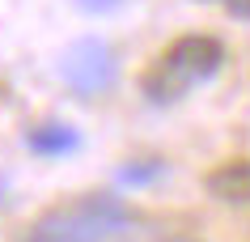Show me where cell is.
I'll return each mask as SVG.
<instances>
[{
  "label": "cell",
  "mask_w": 250,
  "mask_h": 242,
  "mask_svg": "<svg viewBox=\"0 0 250 242\" xmlns=\"http://www.w3.org/2000/svg\"><path fill=\"white\" fill-rule=\"evenodd\" d=\"M225 64V47L212 34H183L166 47L157 64L140 77V89H145L148 102H178L183 94H191L199 81L216 77Z\"/></svg>",
  "instance_id": "obj_2"
},
{
  "label": "cell",
  "mask_w": 250,
  "mask_h": 242,
  "mask_svg": "<svg viewBox=\"0 0 250 242\" xmlns=\"http://www.w3.org/2000/svg\"><path fill=\"white\" fill-rule=\"evenodd\" d=\"M208 191L225 204H250V157L216 166L208 175Z\"/></svg>",
  "instance_id": "obj_4"
},
{
  "label": "cell",
  "mask_w": 250,
  "mask_h": 242,
  "mask_svg": "<svg viewBox=\"0 0 250 242\" xmlns=\"http://www.w3.org/2000/svg\"><path fill=\"white\" fill-rule=\"evenodd\" d=\"M225 9L233 17H250V0H225Z\"/></svg>",
  "instance_id": "obj_8"
},
{
  "label": "cell",
  "mask_w": 250,
  "mask_h": 242,
  "mask_svg": "<svg viewBox=\"0 0 250 242\" xmlns=\"http://www.w3.org/2000/svg\"><path fill=\"white\" fill-rule=\"evenodd\" d=\"M161 178V161H132L119 170V183L123 187H145V183H157Z\"/></svg>",
  "instance_id": "obj_6"
},
{
  "label": "cell",
  "mask_w": 250,
  "mask_h": 242,
  "mask_svg": "<svg viewBox=\"0 0 250 242\" xmlns=\"http://www.w3.org/2000/svg\"><path fill=\"white\" fill-rule=\"evenodd\" d=\"M26 145L42 157H64L72 149L81 145V132L72 123H39V128H30L26 132Z\"/></svg>",
  "instance_id": "obj_5"
},
{
  "label": "cell",
  "mask_w": 250,
  "mask_h": 242,
  "mask_svg": "<svg viewBox=\"0 0 250 242\" xmlns=\"http://www.w3.org/2000/svg\"><path fill=\"white\" fill-rule=\"evenodd\" d=\"M72 4H77L81 13H110V9L123 4V0H72Z\"/></svg>",
  "instance_id": "obj_7"
},
{
  "label": "cell",
  "mask_w": 250,
  "mask_h": 242,
  "mask_svg": "<svg viewBox=\"0 0 250 242\" xmlns=\"http://www.w3.org/2000/svg\"><path fill=\"white\" fill-rule=\"evenodd\" d=\"M55 72H60V81H64L72 94L98 98V94H106V89L115 85V77H119V55H115V47H110L106 39L85 34V39L68 43L64 51H60Z\"/></svg>",
  "instance_id": "obj_3"
},
{
  "label": "cell",
  "mask_w": 250,
  "mask_h": 242,
  "mask_svg": "<svg viewBox=\"0 0 250 242\" xmlns=\"http://www.w3.org/2000/svg\"><path fill=\"white\" fill-rule=\"evenodd\" d=\"M136 225V213L115 196H81L72 204L47 208L26 229L21 242H123Z\"/></svg>",
  "instance_id": "obj_1"
},
{
  "label": "cell",
  "mask_w": 250,
  "mask_h": 242,
  "mask_svg": "<svg viewBox=\"0 0 250 242\" xmlns=\"http://www.w3.org/2000/svg\"><path fill=\"white\" fill-rule=\"evenodd\" d=\"M178 242H191V238H178Z\"/></svg>",
  "instance_id": "obj_9"
}]
</instances>
